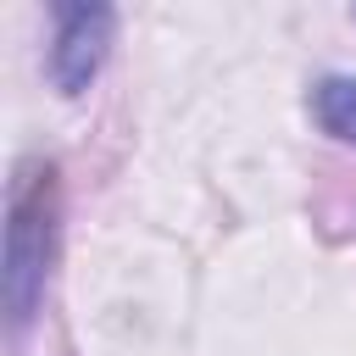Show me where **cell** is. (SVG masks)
<instances>
[{
	"mask_svg": "<svg viewBox=\"0 0 356 356\" xmlns=\"http://www.w3.org/2000/svg\"><path fill=\"white\" fill-rule=\"evenodd\" d=\"M56 239V167H22L6 206V317L22 334L44 300V267Z\"/></svg>",
	"mask_w": 356,
	"mask_h": 356,
	"instance_id": "cell-1",
	"label": "cell"
},
{
	"mask_svg": "<svg viewBox=\"0 0 356 356\" xmlns=\"http://www.w3.org/2000/svg\"><path fill=\"white\" fill-rule=\"evenodd\" d=\"M117 11L111 6H56V39H50V83L61 95H83L111 50Z\"/></svg>",
	"mask_w": 356,
	"mask_h": 356,
	"instance_id": "cell-2",
	"label": "cell"
},
{
	"mask_svg": "<svg viewBox=\"0 0 356 356\" xmlns=\"http://www.w3.org/2000/svg\"><path fill=\"white\" fill-rule=\"evenodd\" d=\"M312 117L323 134L356 145V78H323L312 89Z\"/></svg>",
	"mask_w": 356,
	"mask_h": 356,
	"instance_id": "cell-3",
	"label": "cell"
}]
</instances>
